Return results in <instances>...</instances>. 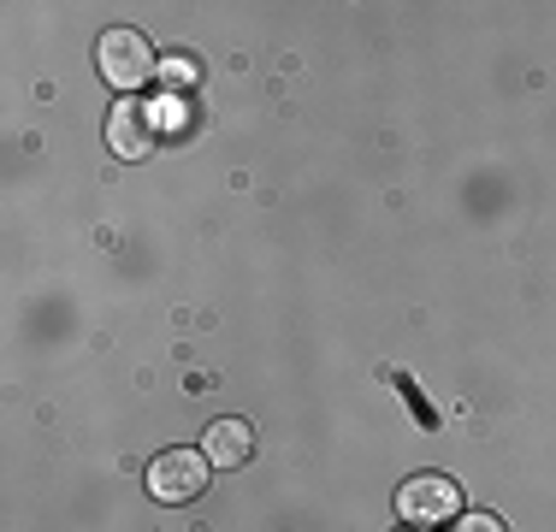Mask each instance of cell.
I'll list each match as a JSON object with an SVG mask.
<instances>
[{
    "instance_id": "cell-1",
    "label": "cell",
    "mask_w": 556,
    "mask_h": 532,
    "mask_svg": "<svg viewBox=\"0 0 556 532\" xmlns=\"http://www.w3.org/2000/svg\"><path fill=\"white\" fill-rule=\"evenodd\" d=\"M396 515L408 527H450V521H462V491L444 473H415L396 491Z\"/></svg>"
},
{
    "instance_id": "cell-2",
    "label": "cell",
    "mask_w": 556,
    "mask_h": 532,
    "mask_svg": "<svg viewBox=\"0 0 556 532\" xmlns=\"http://www.w3.org/2000/svg\"><path fill=\"white\" fill-rule=\"evenodd\" d=\"M96 60H101V77H108L113 89H142L154 72H161V60H154V48L142 42L137 30H108L101 36V48H96Z\"/></svg>"
},
{
    "instance_id": "cell-3",
    "label": "cell",
    "mask_w": 556,
    "mask_h": 532,
    "mask_svg": "<svg viewBox=\"0 0 556 532\" xmlns=\"http://www.w3.org/2000/svg\"><path fill=\"white\" fill-rule=\"evenodd\" d=\"M202 485H207V461L195 449H166V456L149 461V491L161 503H190L202 497Z\"/></svg>"
},
{
    "instance_id": "cell-4",
    "label": "cell",
    "mask_w": 556,
    "mask_h": 532,
    "mask_svg": "<svg viewBox=\"0 0 556 532\" xmlns=\"http://www.w3.org/2000/svg\"><path fill=\"white\" fill-rule=\"evenodd\" d=\"M108 142H113V154H125V160H142L154 149V106H113V118H108Z\"/></svg>"
},
{
    "instance_id": "cell-5",
    "label": "cell",
    "mask_w": 556,
    "mask_h": 532,
    "mask_svg": "<svg viewBox=\"0 0 556 532\" xmlns=\"http://www.w3.org/2000/svg\"><path fill=\"white\" fill-rule=\"evenodd\" d=\"M249 456H255V432H249L243 420H214L207 426V461H219V468H243Z\"/></svg>"
},
{
    "instance_id": "cell-6",
    "label": "cell",
    "mask_w": 556,
    "mask_h": 532,
    "mask_svg": "<svg viewBox=\"0 0 556 532\" xmlns=\"http://www.w3.org/2000/svg\"><path fill=\"white\" fill-rule=\"evenodd\" d=\"M391 379H396V391H403V403H408V408H415V415H420V420H427V426H439V415H432V408H427V403H420V391H415V379H403V372H391Z\"/></svg>"
},
{
    "instance_id": "cell-7",
    "label": "cell",
    "mask_w": 556,
    "mask_h": 532,
    "mask_svg": "<svg viewBox=\"0 0 556 532\" xmlns=\"http://www.w3.org/2000/svg\"><path fill=\"white\" fill-rule=\"evenodd\" d=\"M456 532H509V527H503L497 515H462V527H456Z\"/></svg>"
}]
</instances>
